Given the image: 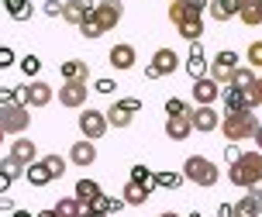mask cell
<instances>
[{"label":"cell","instance_id":"cell-1","mask_svg":"<svg viewBox=\"0 0 262 217\" xmlns=\"http://www.w3.org/2000/svg\"><path fill=\"white\" fill-rule=\"evenodd\" d=\"M217 128H221V135H224L228 145H238V141H249L252 135H255L259 117H255V111H224Z\"/></svg>","mask_w":262,"mask_h":217},{"label":"cell","instance_id":"cell-2","mask_svg":"<svg viewBox=\"0 0 262 217\" xmlns=\"http://www.w3.org/2000/svg\"><path fill=\"white\" fill-rule=\"evenodd\" d=\"M228 179L242 190H249L255 179H262V152H242V159L228 166Z\"/></svg>","mask_w":262,"mask_h":217},{"label":"cell","instance_id":"cell-3","mask_svg":"<svg viewBox=\"0 0 262 217\" xmlns=\"http://www.w3.org/2000/svg\"><path fill=\"white\" fill-rule=\"evenodd\" d=\"M183 179H186V183H193V186H204V190H210V186H217L221 169L214 166L210 159H204V155H190V159L183 162Z\"/></svg>","mask_w":262,"mask_h":217},{"label":"cell","instance_id":"cell-4","mask_svg":"<svg viewBox=\"0 0 262 217\" xmlns=\"http://www.w3.org/2000/svg\"><path fill=\"white\" fill-rule=\"evenodd\" d=\"M31 128V111H28L25 103H4L0 107V131L4 135H25Z\"/></svg>","mask_w":262,"mask_h":217},{"label":"cell","instance_id":"cell-5","mask_svg":"<svg viewBox=\"0 0 262 217\" xmlns=\"http://www.w3.org/2000/svg\"><path fill=\"white\" fill-rule=\"evenodd\" d=\"M52 97H55V93H52V86H49L45 79H31V83H25V86L14 90V100L25 103L28 111H31V107H49Z\"/></svg>","mask_w":262,"mask_h":217},{"label":"cell","instance_id":"cell-6","mask_svg":"<svg viewBox=\"0 0 262 217\" xmlns=\"http://www.w3.org/2000/svg\"><path fill=\"white\" fill-rule=\"evenodd\" d=\"M121 17H124V4H121V0H97V4H93V21L104 28V31L118 28Z\"/></svg>","mask_w":262,"mask_h":217},{"label":"cell","instance_id":"cell-7","mask_svg":"<svg viewBox=\"0 0 262 217\" xmlns=\"http://www.w3.org/2000/svg\"><path fill=\"white\" fill-rule=\"evenodd\" d=\"M238 69V55L231 49H221L217 55H214V62H210V73L207 76L217 83V86H228V79H231V73Z\"/></svg>","mask_w":262,"mask_h":217},{"label":"cell","instance_id":"cell-8","mask_svg":"<svg viewBox=\"0 0 262 217\" xmlns=\"http://www.w3.org/2000/svg\"><path fill=\"white\" fill-rule=\"evenodd\" d=\"M79 135L86 141H100L107 135V117H104V111H79Z\"/></svg>","mask_w":262,"mask_h":217},{"label":"cell","instance_id":"cell-9","mask_svg":"<svg viewBox=\"0 0 262 217\" xmlns=\"http://www.w3.org/2000/svg\"><path fill=\"white\" fill-rule=\"evenodd\" d=\"M190 128L200 131V135H207V131H217V124H221V114L214 111V107H190Z\"/></svg>","mask_w":262,"mask_h":217},{"label":"cell","instance_id":"cell-10","mask_svg":"<svg viewBox=\"0 0 262 217\" xmlns=\"http://www.w3.org/2000/svg\"><path fill=\"white\" fill-rule=\"evenodd\" d=\"M107 62L114 66V69H121V73H128V69H135V62H138V52H135V45H128V41H118L114 49L107 52Z\"/></svg>","mask_w":262,"mask_h":217},{"label":"cell","instance_id":"cell-11","mask_svg":"<svg viewBox=\"0 0 262 217\" xmlns=\"http://www.w3.org/2000/svg\"><path fill=\"white\" fill-rule=\"evenodd\" d=\"M7 159H14L17 166H31V162L38 159V148H35V141H31V138H25V135H21V138L11 141V152H7Z\"/></svg>","mask_w":262,"mask_h":217},{"label":"cell","instance_id":"cell-12","mask_svg":"<svg viewBox=\"0 0 262 217\" xmlns=\"http://www.w3.org/2000/svg\"><path fill=\"white\" fill-rule=\"evenodd\" d=\"M90 14H93V0H66L62 4V21H69V25H76V28Z\"/></svg>","mask_w":262,"mask_h":217},{"label":"cell","instance_id":"cell-13","mask_svg":"<svg viewBox=\"0 0 262 217\" xmlns=\"http://www.w3.org/2000/svg\"><path fill=\"white\" fill-rule=\"evenodd\" d=\"M217 97H221V86H217L210 76L193 79V100H196V107H210Z\"/></svg>","mask_w":262,"mask_h":217},{"label":"cell","instance_id":"cell-14","mask_svg":"<svg viewBox=\"0 0 262 217\" xmlns=\"http://www.w3.org/2000/svg\"><path fill=\"white\" fill-rule=\"evenodd\" d=\"M86 97H90L86 83H62V90H59V103L62 107H83Z\"/></svg>","mask_w":262,"mask_h":217},{"label":"cell","instance_id":"cell-15","mask_svg":"<svg viewBox=\"0 0 262 217\" xmlns=\"http://www.w3.org/2000/svg\"><path fill=\"white\" fill-rule=\"evenodd\" d=\"M69 162L73 166H79V169H86V166H93L97 162V145L93 141H73V148H69Z\"/></svg>","mask_w":262,"mask_h":217},{"label":"cell","instance_id":"cell-16","mask_svg":"<svg viewBox=\"0 0 262 217\" xmlns=\"http://www.w3.org/2000/svg\"><path fill=\"white\" fill-rule=\"evenodd\" d=\"M152 69H156L159 76H172V73H176V69H180V55H176V52L172 49H156V55H152Z\"/></svg>","mask_w":262,"mask_h":217},{"label":"cell","instance_id":"cell-17","mask_svg":"<svg viewBox=\"0 0 262 217\" xmlns=\"http://www.w3.org/2000/svg\"><path fill=\"white\" fill-rule=\"evenodd\" d=\"M186 73L193 79L207 76V55H204V45L200 41H190V59H186Z\"/></svg>","mask_w":262,"mask_h":217},{"label":"cell","instance_id":"cell-18","mask_svg":"<svg viewBox=\"0 0 262 217\" xmlns=\"http://www.w3.org/2000/svg\"><path fill=\"white\" fill-rule=\"evenodd\" d=\"M62 79L66 83H86L90 79V66L83 59H66L62 62Z\"/></svg>","mask_w":262,"mask_h":217},{"label":"cell","instance_id":"cell-19","mask_svg":"<svg viewBox=\"0 0 262 217\" xmlns=\"http://www.w3.org/2000/svg\"><path fill=\"white\" fill-rule=\"evenodd\" d=\"M238 7H242V0H210L207 11L214 21H228V17H238Z\"/></svg>","mask_w":262,"mask_h":217},{"label":"cell","instance_id":"cell-20","mask_svg":"<svg viewBox=\"0 0 262 217\" xmlns=\"http://www.w3.org/2000/svg\"><path fill=\"white\" fill-rule=\"evenodd\" d=\"M166 135H169V141H186L193 135L190 117H166Z\"/></svg>","mask_w":262,"mask_h":217},{"label":"cell","instance_id":"cell-21","mask_svg":"<svg viewBox=\"0 0 262 217\" xmlns=\"http://www.w3.org/2000/svg\"><path fill=\"white\" fill-rule=\"evenodd\" d=\"M104 117H107V128H131V121H135V114H128L121 103H111Z\"/></svg>","mask_w":262,"mask_h":217},{"label":"cell","instance_id":"cell-22","mask_svg":"<svg viewBox=\"0 0 262 217\" xmlns=\"http://www.w3.org/2000/svg\"><path fill=\"white\" fill-rule=\"evenodd\" d=\"M148 197H152V193L145 190V186H138V183H131V179H128V186H124V197H121V200H124V207H142Z\"/></svg>","mask_w":262,"mask_h":217},{"label":"cell","instance_id":"cell-23","mask_svg":"<svg viewBox=\"0 0 262 217\" xmlns=\"http://www.w3.org/2000/svg\"><path fill=\"white\" fill-rule=\"evenodd\" d=\"M221 100H224V111H249V107H245V90L224 86L221 90Z\"/></svg>","mask_w":262,"mask_h":217},{"label":"cell","instance_id":"cell-24","mask_svg":"<svg viewBox=\"0 0 262 217\" xmlns=\"http://www.w3.org/2000/svg\"><path fill=\"white\" fill-rule=\"evenodd\" d=\"M252 83H255V69L252 66H238L231 73V79H228V86H235V90H249Z\"/></svg>","mask_w":262,"mask_h":217},{"label":"cell","instance_id":"cell-25","mask_svg":"<svg viewBox=\"0 0 262 217\" xmlns=\"http://www.w3.org/2000/svg\"><path fill=\"white\" fill-rule=\"evenodd\" d=\"M176 31H180V38H186V41H200V35H204V17H190L183 25H176Z\"/></svg>","mask_w":262,"mask_h":217},{"label":"cell","instance_id":"cell-26","mask_svg":"<svg viewBox=\"0 0 262 217\" xmlns=\"http://www.w3.org/2000/svg\"><path fill=\"white\" fill-rule=\"evenodd\" d=\"M25 179L31 183V186H49V183H52L49 172H45V166H41V159H35L31 166H25Z\"/></svg>","mask_w":262,"mask_h":217},{"label":"cell","instance_id":"cell-27","mask_svg":"<svg viewBox=\"0 0 262 217\" xmlns=\"http://www.w3.org/2000/svg\"><path fill=\"white\" fill-rule=\"evenodd\" d=\"M131 183H138V186H145V190L152 193V190H156V172L138 162V166H131Z\"/></svg>","mask_w":262,"mask_h":217},{"label":"cell","instance_id":"cell-28","mask_svg":"<svg viewBox=\"0 0 262 217\" xmlns=\"http://www.w3.org/2000/svg\"><path fill=\"white\" fill-rule=\"evenodd\" d=\"M4 7H7V14H11L14 21H28L31 14H35V7L28 4V0H0Z\"/></svg>","mask_w":262,"mask_h":217},{"label":"cell","instance_id":"cell-29","mask_svg":"<svg viewBox=\"0 0 262 217\" xmlns=\"http://www.w3.org/2000/svg\"><path fill=\"white\" fill-rule=\"evenodd\" d=\"M100 183H93V179H79L76 183V200H86V204H93L97 197H100Z\"/></svg>","mask_w":262,"mask_h":217},{"label":"cell","instance_id":"cell-30","mask_svg":"<svg viewBox=\"0 0 262 217\" xmlns=\"http://www.w3.org/2000/svg\"><path fill=\"white\" fill-rule=\"evenodd\" d=\"M238 17H242V25L255 28V25H259V0H242V7H238Z\"/></svg>","mask_w":262,"mask_h":217},{"label":"cell","instance_id":"cell-31","mask_svg":"<svg viewBox=\"0 0 262 217\" xmlns=\"http://www.w3.org/2000/svg\"><path fill=\"white\" fill-rule=\"evenodd\" d=\"M231 214L235 217H259V200L255 197H242L238 204H231Z\"/></svg>","mask_w":262,"mask_h":217},{"label":"cell","instance_id":"cell-32","mask_svg":"<svg viewBox=\"0 0 262 217\" xmlns=\"http://www.w3.org/2000/svg\"><path fill=\"white\" fill-rule=\"evenodd\" d=\"M41 166H45L49 179H62L66 176V159H62V155H45V159H41Z\"/></svg>","mask_w":262,"mask_h":217},{"label":"cell","instance_id":"cell-33","mask_svg":"<svg viewBox=\"0 0 262 217\" xmlns=\"http://www.w3.org/2000/svg\"><path fill=\"white\" fill-rule=\"evenodd\" d=\"M52 210H55V217H79V200L76 197H62Z\"/></svg>","mask_w":262,"mask_h":217},{"label":"cell","instance_id":"cell-34","mask_svg":"<svg viewBox=\"0 0 262 217\" xmlns=\"http://www.w3.org/2000/svg\"><path fill=\"white\" fill-rule=\"evenodd\" d=\"M186 179H183V172H156V186H166V190H180Z\"/></svg>","mask_w":262,"mask_h":217},{"label":"cell","instance_id":"cell-35","mask_svg":"<svg viewBox=\"0 0 262 217\" xmlns=\"http://www.w3.org/2000/svg\"><path fill=\"white\" fill-rule=\"evenodd\" d=\"M245 107H249V111L262 107V76H255V83L245 90Z\"/></svg>","mask_w":262,"mask_h":217},{"label":"cell","instance_id":"cell-36","mask_svg":"<svg viewBox=\"0 0 262 217\" xmlns=\"http://www.w3.org/2000/svg\"><path fill=\"white\" fill-rule=\"evenodd\" d=\"M79 35H83L86 41H93V38H100V35H104V28L97 25V21H93V14H90V17H86V21L79 25Z\"/></svg>","mask_w":262,"mask_h":217},{"label":"cell","instance_id":"cell-37","mask_svg":"<svg viewBox=\"0 0 262 217\" xmlns=\"http://www.w3.org/2000/svg\"><path fill=\"white\" fill-rule=\"evenodd\" d=\"M186 114H190V107H186L180 97H169V100H166V117H186Z\"/></svg>","mask_w":262,"mask_h":217},{"label":"cell","instance_id":"cell-38","mask_svg":"<svg viewBox=\"0 0 262 217\" xmlns=\"http://www.w3.org/2000/svg\"><path fill=\"white\" fill-rule=\"evenodd\" d=\"M21 73H25V76H38L41 73V59L38 55H25V59H21Z\"/></svg>","mask_w":262,"mask_h":217},{"label":"cell","instance_id":"cell-39","mask_svg":"<svg viewBox=\"0 0 262 217\" xmlns=\"http://www.w3.org/2000/svg\"><path fill=\"white\" fill-rule=\"evenodd\" d=\"M0 172H4V176L11 179H17V176H25V166H17V162H14V159H4V162H0Z\"/></svg>","mask_w":262,"mask_h":217},{"label":"cell","instance_id":"cell-40","mask_svg":"<svg viewBox=\"0 0 262 217\" xmlns=\"http://www.w3.org/2000/svg\"><path fill=\"white\" fill-rule=\"evenodd\" d=\"M169 21H172V25H183V21H190V14H186L183 0H176V4H169Z\"/></svg>","mask_w":262,"mask_h":217},{"label":"cell","instance_id":"cell-41","mask_svg":"<svg viewBox=\"0 0 262 217\" xmlns=\"http://www.w3.org/2000/svg\"><path fill=\"white\" fill-rule=\"evenodd\" d=\"M207 4H210V0H183V7H186V14H190V17H204Z\"/></svg>","mask_w":262,"mask_h":217},{"label":"cell","instance_id":"cell-42","mask_svg":"<svg viewBox=\"0 0 262 217\" xmlns=\"http://www.w3.org/2000/svg\"><path fill=\"white\" fill-rule=\"evenodd\" d=\"M249 66L252 69H262V41H252L249 45Z\"/></svg>","mask_w":262,"mask_h":217},{"label":"cell","instance_id":"cell-43","mask_svg":"<svg viewBox=\"0 0 262 217\" xmlns=\"http://www.w3.org/2000/svg\"><path fill=\"white\" fill-rule=\"evenodd\" d=\"M14 59H17V55H14V49H11V45H0V69L14 66Z\"/></svg>","mask_w":262,"mask_h":217},{"label":"cell","instance_id":"cell-44","mask_svg":"<svg viewBox=\"0 0 262 217\" xmlns=\"http://www.w3.org/2000/svg\"><path fill=\"white\" fill-rule=\"evenodd\" d=\"M107 207H111V197H104V193H100V197L90 204V210H93V214H104L107 217Z\"/></svg>","mask_w":262,"mask_h":217},{"label":"cell","instance_id":"cell-45","mask_svg":"<svg viewBox=\"0 0 262 217\" xmlns=\"http://www.w3.org/2000/svg\"><path fill=\"white\" fill-rule=\"evenodd\" d=\"M41 11L49 14V17H62V0H45V7Z\"/></svg>","mask_w":262,"mask_h":217},{"label":"cell","instance_id":"cell-46","mask_svg":"<svg viewBox=\"0 0 262 217\" xmlns=\"http://www.w3.org/2000/svg\"><path fill=\"white\" fill-rule=\"evenodd\" d=\"M118 103L128 111V114H138V111H142V100H138V97H124V100H118Z\"/></svg>","mask_w":262,"mask_h":217},{"label":"cell","instance_id":"cell-47","mask_svg":"<svg viewBox=\"0 0 262 217\" xmlns=\"http://www.w3.org/2000/svg\"><path fill=\"white\" fill-rule=\"evenodd\" d=\"M224 159H228V166L238 162V159H242V148H238V145H224Z\"/></svg>","mask_w":262,"mask_h":217},{"label":"cell","instance_id":"cell-48","mask_svg":"<svg viewBox=\"0 0 262 217\" xmlns=\"http://www.w3.org/2000/svg\"><path fill=\"white\" fill-rule=\"evenodd\" d=\"M93 90H97V93H114V79H97V83H93Z\"/></svg>","mask_w":262,"mask_h":217},{"label":"cell","instance_id":"cell-49","mask_svg":"<svg viewBox=\"0 0 262 217\" xmlns=\"http://www.w3.org/2000/svg\"><path fill=\"white\" fill-rule=\"evenodd\" d=\"M17 207H14V200L7 197V193H0V214H14Z\"/></svg>","mask_w":262,"mask_h":217},{"label":"cell","instance_id":"cell-50","mask_svg":"<svg viewBox=\"0 0 262 217\" xmlns=\"http://www.w3.org/2000/svg\"><path fill=\"white\" fill-rule=\"evenodd\" d=\"M124 210V200L121 197H111V207H107V214H121Z\"/></svg>","mask_w":262,"mask_h":217},{"label":"cell","instance_id":"cell-51","mask_svg":"<svg viewBox=\"0 0 262 217\" xmlns=\"http://www.w3.org/2000/svg\"><path fill=\"white\" fill-rule=\"evenodd\" d=\"M4 103H17L14 100V90H7V86H0V107H4Z\"/></svg>","mask_w":262,"mask_h":217},{"label":"cell","instance_id":"cell-52","mask_svg":"<svg viewBox=\"0 0 262 217\" xmlns=\"http://www.w3.org/2000/svg\"><path fill=\"white\" fill-rule=\"evenodd\" d=\"M249 197H255V200H259V197H262V179H255V183H252V186H249Z\"/></svg>","mask_w":262,"mask_h":217},{"label":"cell","instance_id":"cell-53","mask_svg":"<svg viewBox=\"0 0 262 217\" xmlns=\"http://www.w3.org/2000/svg\"><path fill=\"white\" fill-rule=\"evenodd\" d=\"M217 217H235V214H231V204H221V207H217Z\"/></svg>","mask_w":262,"mask_h":217},{"label":"cell","instance_id":"cell-54","mask_svg":"<svg viewBox=\"0 0 262 217\" xmlns=\"http://www.w3.org/2000/svg\"><path fill=\"white\" fill-rule=\"evenodd\" d=\"M252 138H255V148L262 152V121H259V128H255V135H252Z\"/></svg>","mask_w":262,"mask_h":217},{"label":"cell","instance_id":"cell-55","mask_svg":"<svg viewBox=\"0 0 262 217\" xmlns=\"http://www.w3.org/2000/svg\"><path fill=\"white\" fill-rule=\"evenodd\" d=\"M7 190H11V179H7L4 172H0V193H7Z\"/></svg>","mask_w":262,"mask_h":217},{"label":"cell","instance_id":"cell-56","mask_svg":"<svg viewBox=\"0 0 262 217\" xmlns=\"http://www.w3.org/2000/svg\"><path fill=\"white\" fill-rule=\"evenodd\" d=\"M35 217H55V210H41V214H35Z\"/></svg>","mask_w":262,"mask_h":217},{"label":"cell","instance_id":"cell-57","mask_svg":"<svg viewBox=\"0 0 262 217\" xmlns=\"http://www.w3.org/2000/svg\"><path fill=\"white\" fill-rule=\"evenodd\" d=\"M11 217H31V214H28V210H14Z\"/></svg>","mask_w":262,"mask_h":217},{"label":"cell","instance_id":"cell-58","mask_svg":"<svg viewBox=\"0 0 262 217\" xmlns=\"http://www.w3.org/2000/svg\"><path fill=\"white\" fill-rule=\"evenodd\" d=\"M159 217H180V214H172V210H162V214H159Z\"/></svg>","mask_w":262,"mask_h":217},{"label":"cell","instance_id":"cell-59","mask_svg":"<svg viewBox=\"0 0 262 217\" xmlns=\"http://www.w3.org/2000/svg\"><path fill=\"white\" fill-rule=\"evenodd\" d=\"M83 217H104V214H93V210H90V214H83Z\"/></svg>","mask_w":262,"mask_h":217},{"label":"cell","instance_id":"cell-60","mask_svg":"<svg viewBox=\"0 0 262 217\" xmlns=\"http://www.w3.org/2000/svg\"><path fill=\"white\" fill-rule=\"evenodd\" d=\"M259 25H262V0H259Z\"/></svg>","mask_w":262,"mask_h":217},{"label":"cell","instance_id":"cell-61","mask_svg":"<svg viewBox=\"0 0 262 217\" xmlns=\"http://www.w3.org/2000/svg\"><path fill=\"white\" fill-rule=\"evenodd\" d=\"M4 141H7V135H4V131H0V145H4Z\"/></svg>","mask_w":262,"mask_h":217},{"label":"cell","instance_id":"cell-62","mask_svg":"<svg viewBox=\"0 0 262 217\" xmlns=\"http://www.w3.org/2000/svg\"><path fill=\"white\" fill-rule=\"evenodd\" d=\"M259 214H262V197H259Z\"/></svg>","mask_w":262,"mask_h":217},{"label":"cell","instance_id":"cell-63","mask_svg":"<svg viewBox=\"0 0 262 217\" xmlns=\"http://www.w3.org/2000/svg\"><path fill=\"white\" fill-rule=\"evenodd\" d=\"M186 217H200V214H186Z\"/></svg>","mask_w":262,"mask_h":217},{"label":"cell","instance_id":"cell-64","mask_svg":"<svg viewBox=\"0 0 262 217\" xmlns=\"http://www.w3.org/2000/svg\"><path fill=\"white\" fill-rule=\"evenodd\" d=\"M169 4H176V0H169Z\"/></svg>","mask_w":262,"mask_h":217}]
</instances>
